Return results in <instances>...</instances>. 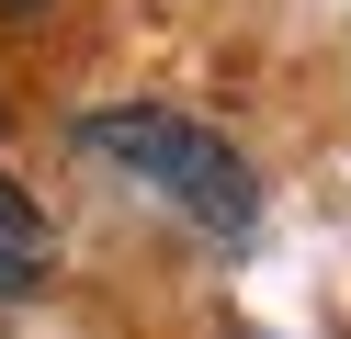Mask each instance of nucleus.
<instances>
[{
	"mask_svg": "<svg viewBox=\"0 0 351 339\" xmlns=\"http://www.w3.org/2000/svg\"><path fill=\"white\" fill-rule=\"evenodd\" d=\"M46 260H57L46 215H34V192H23V181L0 170V294H34V283H46Z\"/></svg>",
	"mask_w": 351,
	"mask_h": 339,
	"instance_id": "obj_2",
	"label": "nucleus"
},
{
	"mask_svg": "<svg viewBox=\"0 0 351 339\" xmlns=\"http://www.w3.org/2000/svg\"><path fill=\"white\" fill-rule=\"evenodd\" d=\"M23 12H46V0H0V23H23Z\"/></svg>",
	"mask_w": 351,
	"mask_h": 339,
	"instance_id": "obj_3",
	"label": "nucleus"
},
{
	"mask_svg": "<svg viewBox=\"0 0 351 339\" xmlns=\"http://www.w3.org/2000/svg\"><path fill=\"white\" fill-rule=\"evenodd\" d=\"M80 147L114 158L125 181H147V192H159L170 215H193L204 238H250L261 226V170L215 125H193V113H170V102H102V113H80Z\"/></svg>",
	"mask_w": 351,
	"mask_h": 339,
	"instance_id": "obj_1",
	"label": "nucleus"
}]
</instances>
